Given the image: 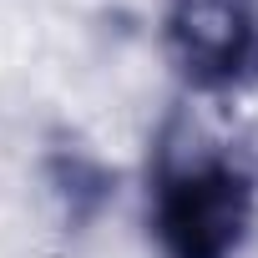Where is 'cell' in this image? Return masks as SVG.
Listing matches in <instances>:
<instances>
[{"mask_svg":"<svg viewBox=\"0 0 258 258\" xmlns=\"http://www.w3.org/2000/svg\"><path fill=\"white\" fill-rule=\"evenodd\" d=\"M253 172L208 142L167 137L152 167V238L162 258H238L253 228Z\"/></svg>","mask_w":258,"mask_h":258,"instance_id":"1","label":"cell"},{"mask_svg":"<svg viewBox=\"0 0 258 258\" xmlns=\"http://www.w3.org/2000/svg\"><path fill=\"white\" fill-rule=\"evenodd\" d=\"M162 41L192 91L233 96L258 81V6L253 0H167Z\"/></svg>","mask_w":258,"mask_h":258,"instance_id":"2","label":"cell"}]
</instances>
